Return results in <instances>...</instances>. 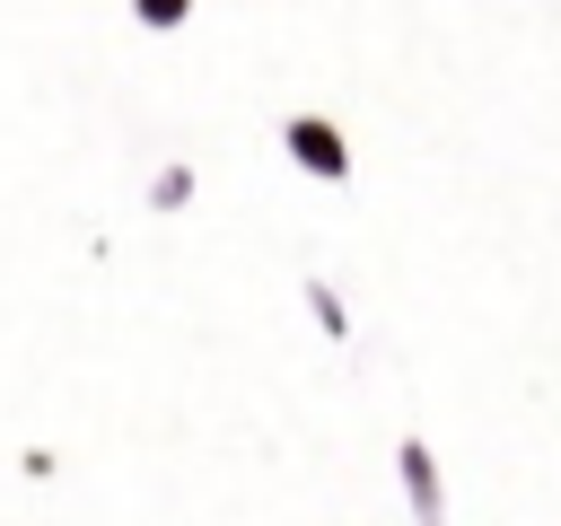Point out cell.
I'll use <instances>...</instances> for the list:
<instances>
[{"instance_id": "1", "label": "cell", "mask_w": 561, "mask_h": 526, "mask_svg": "<svg viewBox=\"0 0 561 526\" xmlns=\"http://www.w3.org/2000/svg\"><path fill=\"white\" fill-rule=\"evenodd\" d=\"M280 149H289L307 175H324V184L351 175V140H342V123H324V114H289V123H280Z\"/></svg>"}, {"instance_id": "2", "label": "cell", "mask_w": 561, "mask_h": 526, "mask_svg": "<svg viewBox=\"0 0 561 526\" xmlns=\"http://www.w3.org/2000/svg\"><path fill=\"white\" fill-rule=\"evenodd\" d=\"M394 465H403V500H412L421 517H438V508H447V491H438V456H430L421 438H403V447H394Z\"/></svg>"}, {"instance_id": "3", "label": "cell", "mask_w": 561, "mask_h": 526, "mask_svg": "<svg viewBox=\"0 0 561 526\" xmlns=\"http://www.w3.org/2000/svg\"><path fill=\"white\" fill-rule=\"evenodd\" d=\"M149 202H158V210H184V202H193V167H167V175L149 184Z\"/></svg>"}, {"instance_id": "4", "label": "cell", "mask_w": 561, "mask_h": 526, "mask_svg": "<svg viewBox=\"0 0 561 526\" xmlns=\"http://www.w3.org/2000/svg\"><path fill=\"white\" fill-rule=\"evenodd\" d=\"M140 9V26H184L193 18V0H131Z\"/></svg>"}, {"instance_id": "5", "label": "cell", "mask_w": 561, "mask_h": 526, "mask_svg": "<svg viewBox=\"0 0 561 526\" xmlns=\"http://www.w3.org/2000/svg\"><path fill=\"white\" fill-rule=\"evenodd\" d=\"M307 307H316V324H324V333H342V324H351V316H342V298H333V289H324V281H316V289H307Z\"/></svg>"}]
</instances>
